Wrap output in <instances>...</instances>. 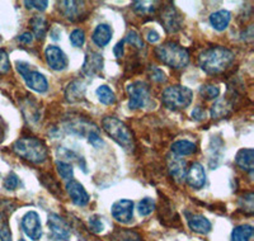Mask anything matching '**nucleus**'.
Segmentation results:
<instances>
[{
    "label": "nucleus",
    "mask_w": 254,
    "mask_h": 241,
    "mask_svg": "<svg viewBox=\"0 0 254 241\" xmlns=\"http://www.w3.org/2000/svg\"><path fill=\"white\" fill-rule=\"evenodd\" d=\"M234 52L222 46L208 47L198 56L199 67L210 75H219L231 66L234 62Z\"/></svg>",
    "instance_id": "obj_1"
},
{
    "label": "nucleus",
    "mask_w": 254,
    "mask_h": 241,
    "mask_svg": "<svg viewBox=\"0 0 254 241\" xmlns=\"http://www.w3.org/2000/svg\"><path fill=\"white\" fill-rule=\"evenodd\" d=\"M193 99V93L190 88L183 85H173L165 88L162 94V102L167 108L179 111L190 106Z\"/></svg>",
    "instance_id": "obj_5"
},
{
    "label": "nucleus",
    "mask_w": 254,
    "mask_h": 241,
    "mask_svg": "<svg viewBox=\"0 0 254 241\" xmlns=\"http://www.w3.org/2000/svg\"><path fill=\"white\" fill-rule=\"evenodd\" d=\"M253 236V226L251 225H240L231 233V241H249Z\"/></svg>",
    "instance_id": "obj_26"
},
{
    "label": "nucleus",
    "mask_w": 254,
    "mask_h": 241,
    "mask_svg": "<svg viewBox=\"0 0 254 241\" xmlns=\"http://www.w3.org/2000/svg\"><path fill=\"white\" fill-rule=\"evenodd\" d=\"M24 5H27V8H33V9H37L40 12H44L46 10L47 5H49V1H35V0H31V1H24Z\"/></svg>",
    "instance_id": "obj_40"
},
{
    "label": "nucleus",
    "mask_w": 254,
    "mask_h": 241,
    "mask_svg": "<svg viewBox=\"0 0 254 241\" xmlns=\"http://www.w3.org/2000/svg\"><path fill=\"white\" fill-rule=\"evenodd\" d=\"M231 20V13L225 9H221V10H217V12L212 13L210 15V23L211 26L214 27V29L221 32L225 31L228 28L229 23Z\"/></svg>",
    "instance_id": "obj_21"
},
{
    "label": "nucleus",
    "mask_w": 254,
    "mask_h": 241,
    "mask_svg": "<svg viewBox=\"0 0 254 241\" xmlns=\"http://www.w3.org/2000/svg\"><path fill=\"white\" fill-rule=\"evenodd\" d=\"M29 24H31L33 36L37 40H44L47 33V29H49V23H47L46 18L41 17V15H35L29 20Z\"/></svg>",
    "instance_id": "obj_23"
},
{
    "label": "nucleus",
    "mask_w": 254,
    "mask_h": 241,
    "mask_svg": "<svg viewBox=\"0 0 254 241\" xmlns=\"http://www.w3.org/2000/svg\"><path fill=\"white\" fill-rule=\"evenodd\" d=\"M253 202H254V195L253 193L249 192L247 194H244L242 198L239 199V208L243 212L252 215L253 213Z\"/></svg>",
    "instance_id": "obj_32"
},
{
    "label": "nucleus",
    "mask_w": 254,
    "mask_h": 241,
    "mask_svg": "<svg viewBox=\"0 0 254 241\" xmlns=\"http://www.w3.org/2000/svg\"><path fill=\"white\" fill-rule=\"evenodd\" d=\"M49 229H50V236L52 240L55 241H69L71 233H70L69 226L66 222L64 221L63 218L56 213H51L49 216Z\"/></svg>",
    "instance_id": "obj_9"
},
{
    "label": "nucleus",
    "mask_w": 254,
    "mask_h": 241,
    "mask_svg": "<svg viewBox=\"0 0 254 241\" xmlns=\"http://www.w3.org/2000/svg\"><path fill=\"white\" fill-rule=\"evenodd\" d=\"M10 70V61L6 51L0 50V74H6Z\"/></svg>",
    "instance_id": "obj_38"
},
{
    "label": "nucleus",
    "mask_w": 254,
    "mask_h": 241,
    "mask_svg": "<svg viewBox=\"0 0 254 241\" xmlns=\"http://www.w3.org/2000/svg\"><path fill=\"white\" fill-rule=\"evenodd\" d=\"M186 181L188 185L193 189H201L206 184V173L199 163H192L187 169Z\"/></svg>",
    "instance_id": "obj_14"
},
{
    "label": "nucleus",
    "mask_w": 254,
    "mask_h": 241,
    "mask_svg": "<svg viewBox=\"0 0 254 241\" xmlns=\"http://www.w3.org/2000/svg\"><path fill=\"white\" fill-rule=\"evenodd\" d=\"M154 210H155V202H154V199L149 198V197L142 198L137 204V211L141 216H149Z\"/></svg>",
    "instance_id": "obj_33"
},
{
    "label": "nucleus",
    "mask_w": 254,
    "mask_h": 241,
    "mask_svg": "<svg viewBox=\"0 0 254 241\" xmlns=\"http://www.w3.org/2000/svg\"><path fill=\"white\" fill-rule=\"evenodd\" d=\"M18 41L20 43H23V45H31L33 42V35H32L31 32H24L22 35L18 37Z\"/></svg>",
    "instance_id": "obj_43"
},
{
    "label": "nucleus",
    "mask_w": 254,
    "mask_h": 241,
    "mask_svg": "<svg viewBox=\"0 0 254 241\" xmlns=\"http://www.w3.org/2000/svg\"><path fill=\"white\" fill-rule=\"evenodd\" d=\"M124 46H125V41L122 40L120 41V42L115 46V49H113V54H115V56L117 59H122V56H124V52H125Z\"/></svg>",
    "instance_id": "obj_44"
},
{
    "label": "nucleus",
    "mask_w": 254,
    "mask_h": 241,
    "mask_svg": "<svg viewBox=\"0 0 254 241\" xmlns=\"http://www.w3.org/2000/svg\"><path fill=\"white\" fill-rule=\"evenodd\" d=\"M89 142L94 147H101L102 145H103V141H102V138L99 137V135H98V132H97V131H90Z\"/></svg>",
    "instance_id": "obj_42"
},
{
    "label": "nucleus",
    "mask_w": 254,
    "mask_h": 241,
    "mask_svg": "<svg viewBox=\"0 0 254 241\" xmlns=\"http://www.w3.org/2000/svg\"><path fill=\"white\" fill-rule=\"evenodd\" d=\"M133 202L130 199H120L111 207V213L116 221L121 224H130L133 220Z\"/></svg>",
    "instance_id": "obj_11"
},
{
    "label": "nucleus",
    "mask_w": 254,
    "mask_h": 241,
    "mask_svg": "<svg viewBox=\"0 0 254 241\" xmlns=\"http://www.w3.org/2000/svg\"><path fill=\"white\" fill-rule=\"evenodd\" d=\"M56 169H58L59 175L65 181H71L72 175H74V170H72V165L65 161H56Z\"/></svg>",
    "instance_id": "obj_30"
},
{
    "label": "nucleus",
    "mask_w": 254,
    "mask_h": 241,
    "mask_svg": "<svg viewBox=\"0 0 254 241\" xmlns=\"http://www.w3.org/2000/svg\"><path fill=\"white\" fill-rule=\"evenodd\" d=\"M97 97H98L99 102L102 104H106V106H111V104L116 103V95L115 93L112 92L110 86L107 85H101L97 89Z\"/></svg>",
    "instance_id": "obj_28"
},
{
    "label": "nucleus",
    "mask_w": 254,
    "mask_h": 241,
    "mask_svg": "<svg viewBox=\"0 0 254 241\" xmlns=\"http://www.w3.org/2000/svg\"><path fill=\"white\" fill-rule=\"evenodd\" d=\"M113 238L116 241H141V238L131 230H120Z\"/></svg>",
    "instance_id": "obj_34"
},
{
    "label": "nucleus",
    "mask_w": 254,
    "mask_h": 241,
    "mask_svg": "<svg viewBox=\"0 0 254 241\" xmlns=\"http://www.w3.org/2000/svg\"><path fill=\"white\" fill-rule=\"evenodd\" d=\"M20 226L23 233L28 236L31 240L37 241L42 236V225H41L40 216L35 211H28L22 218Z\"/></svg>",
    "instance_id": "obj_8"
},
{
    "label": "nucleus",
    "mask_w": 254,
    "mask_h": 241,
    "mask_svg": "<svg viewBox=\"0 0 254 241\" xmlns=\"http://www.w3.org/2000/svg\"><path fill=\"white\" fill-rule=\"evenodd\" d=\"M146 40L149 41L150 43H155L160 40V36H159L158 32L154 31V29H151V31H149L146 33Z\"/></svg>",
    "instance_id": "obj_46"
},
{
    "label": "nucleus",
    "mask_w": 254,
    "mask_h": 241,
    "mask_svg": "<svg viewBox=\"0 0 254 241\" xmlns=\"http://www.w3.org/2000/svg\"><path fill=\"white\" fill-rule=\"evenodd\" d=\"M102 127L104 132L117 142L126 151L133 150V136L130 128L116 117H106L102 120Z\"/></svg>",
    "instance_id": "obj_4"
},
{
    "label": "nucleus",
    "mask_w": 254,
    "mask_h": 241,
    "mask_svg": "<svg viewBox=\"0 0 254 241\" xmlns=\"http://www.w3.org/2000/svg\"><path fill=\"white\" fill-rule=\"evenodd\" d=\"M66 192L69 193L70 198H71L72 203L75 204V206L84 207L89 203V199H90L89 194H88V192L85 190V188H84L78 181H74V179H71V181H67Z\"/></svg>",
    "instance_id": "obj_13"
},
{
    "label": "nucleus",
    "mask_w": 254,
    "mask_h": 241,
    "mask_svg": "<svg viewBox=\"0 0 254 241\" xmlns=\"http://www.w3.org/2000/svg\"><path fill=\"white\" fill-rule=\"evenodd\" d=\"M160 20L168 33H176L182 28V17L173 5L165 6L160 13Z\"/></svg>",
    "instance_id": "obj_12"
},
{
    "label": "nucleus",
    "mask_w": 254,
    "mask_h": 241,
    "mask_svg": "<svg viewBox=\"0 0 254 241\" xmlns=\"http://www.w3.org/2000/svg\"><path fill=\"white\" fill-rule=\"evenodd\" d=\"M45 58H46V62L49 65L50 69L55 70V71H63L67 67V56L65 52L58 46L50 45L45 50Z\"/></svg>",
    "instance_id": "obj_10"
},
{
    "label": "nucleus",
    "mask_w": 254,
    "mask_h": 241,
    "mask_svg": "<svg viewBox=\"0 0 254 241\" xmlns=\"http://www.w3.org/2000/svg\"><path fill=\"white\" fill-rule=\"evenodd\" d=\"M158 3L156 1H133L132 9L140 15H150L154 14L158 9Z\"/></svg>",
    "instance_id": "obj_27"
},
{
    "label": "nucleus",
    "mask_w": 254,
    "mask_h": 241,
    "mask_svg": "<svg viewBox=\"0 0 254 241\" xmlns=\"http://www.w3.org/2000/svg\"><path fill=\"white\" fill-rule=\"evenodd\" d=\"M0 240L12 241V233L8 224V218L4 211H0Z\"/></svg>",
    "instance_id": "obj_29"
},
{
    "label": "nucleus",
    "mask_w": 254,
    "mask_h": 241,
    "mask_svg": "<svg viewBox=\"0 0 254 241\" xmlns=\"http://www.w3.org/2000/svg\"><path fill=\"white\" fill-rule=\"evenodd\" d=\"M89 226L94 233H101V231H103L104 229L103 222L99 220L98 216H93V217L89 218Z\"/></svg>",
    "instance_id": "obj_41"
},
{
    "label": "nucleus",
    "mask_w": 254,
    "mask_h": 241,
    "mask_svg": "<svg viewBox=\"0 0 254 241\" xmlns=\"http://www.w3.org/2000/svg\"><path fill=\"white\" fill-rule=\"evenodd\" d=\"M188 226L193 233L199 234V235H206L211 231L212 225L207 218L202 215H188L187 217Z\"/></svg>",
    "instance_id": "obj_17"
},
{
    "label": "nucleus",
    "mask_w": 254,
    "mask_h": 241,
    "mask_svg": "<svg viewBox=\"0 0 254 241\" xmlns=\"http://www.w3.org/2000/svg\"><path fill=\"white\" fill-rule=\"evenodd\" d=\"M70 42L74 47H81L85 42V33L83 29H74L70 35Z\"/></svg>",
    "instance_id": "obj_36"
},
{
    "label": "nucleus",
    "mask_w": 254,
    "mask_h": 241,
    "mask_svg": "<svg viewBox=\"0 0 254 241\" xmlns=\"http://www.w3.org/2000/svg\"><path fill=\"white\" fill-rule=\"evenodd\" d=\"M149 74H150L151 80L156 81V83H165V81H167V78H165V74L163 72V70L158 69L156 66L150 67Z\"/></svg>",
    "instance_id": "obj_39"
},
{
    "label": "nucleus",
    "mask_w": 254,
    "mask_h": 241,
    "mask_svg": "<svg viewBox=\"0 0 254 241\" xmlns=\"http://www.w3.org/2000/svg\"><path fill=\"white\" fill-rule=\"evenodd\" d=\"M0 41H1V37H0Z\"/></svg>",
    "instance_id": "obj_48"
},
{
    "label": "nucleus",
    "mask_w": 254,
    "mask_h": 241,
    "mask_svg": "<svg viewBox=\"0 0 254 241\" xmlns=\"http://www.w3.org/2000/svg\"><path fill=\"white\" fill-rule=\"evenodd\" d=\"M197 151V146L187 140H179L176 141L173 145H172V152L177 156H188L192 155Z\"/></svg>",
    "instance_id": "obj_25"
},
{
    "label": "nucleus",
    "mask_w": 254,
    "mask_h": 241,
    "mask_svg": "<svg viewBox=\"0 0 254 241\" xmlns=\"http://www.w3.org/2000/svg\"><path fill=\"white\" fill-rule=\"evenodd\" d=\"M112 35L113 31L108 24H99L95 27L94 32H93L92 40L98 47H104L107 46L110 41L112 40Z\"/></svg>",
    "instance_id": "obj_19"
},
{
    "label": "nucleus",
    "mask_w": 254,
    "mask_h": 241,
    "mask_svg": "<svg viewBox=\"0 0 254 241\" xmlns=\"http://www.w3.org/2000/svg\"><path fill=\"white\" fill-rule=\"evenodd\" d=\"M231 109H233V103L229 99H226V98L219 99V101L215 102V104L211 108V116H212V118L220 120V118H224L230 115Z\"/></svg>",
    "instance_id": "obj_24"
},
{
    "label": "nucleus",
    "mask_w": 254,
    "mask_h": 241,
    "mask_svg": "<svg viewBox=\"0 0 254 241\" xmlns=\"http://www.w3.org/2000/svg\"><path fill=\"white\" fill-rule=\"evenodd\" d=\"M168 168H169V173L176 179L177 181H182L186 179V174H187V168H186V161L179 158H173L168 163Z\"/></svg>",
    "instance_id": "obj_22"
},
{
    "label": "nucleus",
    "mask_w": 254,
    "mask_h": 241,
    "mask_svg": "<svg viewBox=\"0 0 254 241\" xmlns=\"http://www.w3.org/2000/svg\"><path fill=\"white\" fill-rule=\"evenodd\" d=\"M155 56L164 65L173 69H185L190 63V52L176 42L163 43L155 47Z\"/></svg>",
    "instance_id": "obj_2"
},
{
    "label": "nucleus",
    "mask_w": 254,
    "mask_h": 241,
    "mask_svg": "<svg viewBox=\"0 0 254 241\" xmlns=\"http://www.w3.org/2000/svg\"><path fill=\"white\" fill-rule=\"evenodd\" d=\"M127 93L130 97L128 108L140 109L144 108L150 99V88L145 81H135L127 86Z\"/></svg>",
    "instance_id": "obj_7"
},
{
    "label": "nucleus",
    "mask_w": 254,
    "mask_h": 241,
    "mask_svg": "<svg viewBox=\"0 0 254 241\" xmlns=\"http://www.w3.org/2000/svg\"><path fill=\"white\" fill-rule=\"evenodd\" d=\"M235 163L240 169L252 173L254 169V151L253 149H242L235 156Z\"/></svg>",
    "instance_id": "obj_20"
},
{
    "label": "nucleus",
    "mask_w": 254,
    "mask_h": 241,
    "mask_svg": "<svg viewBox=\"0 0 254 241\" xmlns=\"http://www.w3.org/2000/svg\"><path fill=\"white\" fill-rule=\"evenodd\" d=\"M199 94L203 97L206 101H214L220 95V89L216 85H211V84H206L199 88Z\"/></svg>",
    "instance_id": "obj_31"
},
{
    "label": "nucleus",
    "mask_w": 254,
    "mask_h": 241,
    "mask_svg": "<svg viewBox=\"0 0 254 241\" xmlns=\"http://www.w3.org/2000/svg\"><path fill=\"white\" fill-rule=\"evenodd\" d=\"M18 72L22 75V78L26 81L27 86L29 89L35 90L37 93H46L49 89V83L47 79L45 78V75L38 72L37 70L32 69L29 63L24 62V61H17L15 62Z\"/></svg>",
    "instance_id": "obj_6"
},
{
    "label": "nucleus",
    "mask_w": 254,
    "mask_h": 241,
    "mask_svg": "<svg viewBox=\"0 0 254 241\" xmlns=\"http://www.w3.org/2000/svg\"><path fill=\"white\" fill-rule=\"evenodd\" d=\"M103 69V56L98 52L89 51L85 55V60L83 65V72L87 76H95Z\"/></svg>",
    "instance_id": "obj_16"
},
{
    "label": "nucleus",
    "mask_w": 254,
    "mask_h": 241,
    "mask_svg": "<svg viewBox=\"0 0 254 241\" xmlns=\"http://www.w3.org/2000/svg\"><path fill=\"white\" fill-rule=\"evenodd\" d=\"M85 84L80 80H74L66 86L65 90V98L69 103H76V102L81 101L85 95Z\"/></svg>",
    "instance_id": "obj_18"
},
{
    "label": "nucleus",
    "mask_w": 254,
    "mask_h": 241,
    "mask_svg": "<svg viewBox=\"0 0 254 241\" xmlns=\"http://www.w3.org/2000/svg\"><path fill=\"white\" fill-rule=\"evenodd\" d=\"M13 151L27 161L42 164L47 159V146L36 137H22L13 145Z\"/></svg>",
    "instance_id": "obj_3"
},
{
    "label": "nucleus",
    "mask_w": 254,
    "mask_h": 241,
    "mask_svg": "<svg viewBox=\"0 0 254 241\" xmlns=\"http://www.w3.org/2000/svg\"><path fill=\"white\" fill-rule=\"evenodd\" d=\"M19 184H20V181L15 173H10V174L4 179V188L8 190H15L18 187H19Z\"/></svg>",
    "instance_id": "obj_37"
},
{
    "label": "nucleus",
    "mask_w": 254,
    "mask_h": 241,
    "mask_svg": "<svg viewBox=\"0 0 254 241\" xmlns=\"http://www.w3.org/2000/svg\"><path fill=\"white\" fill-rule=\"evenodd\" d=\"M192 117L197 120H202L203 118H205V111L202 109V107L197 106L196 108L192 111Z\"/></svg>",
    "instance_id": "obj_45"
},
{
    "label": "nucleus",
    "mask_w": 254,
    "mask_h": 241,
    "mask_svg": "<svg viewBox=\"0 0 254 241\" xmlns=\"http://www.w3.org/2000/svg\"><path fill=\"white\" fill-rule=\"evenodd\" d=\"M19 241H26V240H23V239H20V240Z\"/></svg>",
    "instance_id": "obj_47"
},
{
    "label": "nucleus",
    "mask_w": 254,
    "mask_h": 241,
    "mask_svg": "<svg viewBox=\"0 0 254 241\" xmlns=\"http://www.w3.org/2000/svg\"><path fill=\"white\" fill-rule=\"evenodd\" d=\"M125 42H128L131 46L136 47V49H142L144 47V42H142V38L140 37V35L136 31L131 29L128 33H127L126 38H125Z\"/></svg>",
    "instance_id": "obj_35"
},
{
    "label": "nucleus",
    "mask_w": 254,
    "mask_h": 241,
    "mask_svg": "<svg viewBox=\"0 0 254 241\" xmlns=\"http://www.w3.org/2000/svg\"><path fill=\"white\" fill-rule=\"evenodd\" d=\"M85 3L83 1H61L60 9L63 14L71 22H78L84 15L87 14L85 10Z\"/></svg>",
    "instance_id": "obj_15"
}]
</instances>
